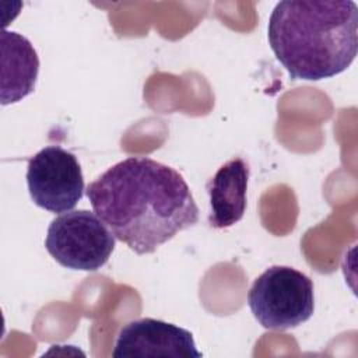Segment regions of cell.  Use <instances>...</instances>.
I'll return each instance as SVG.
<instances>
[{"instance_id":"obj_2","label":"cell","mask_w":358,"mask_h":358,"mask_svg":"<svg viewBox=\"0 0 358 358\" xmlns=\"http://www.w3.org/2000/svg\"><path fill=\"white\" fill-rule=\"evenodd\" d=\"M351 0H284L268 18L270 48L291 80L319 81L345 71L358 49Z\"/></svg>"},{"instance_id":"obj_6","label":"cell","mask_w":358,"mask_h":358,"mask_svg":"<svg viewBox=\"0 0 358 358\" xmlns=\"http://www.w3.org/2000/svg\"><path fill=\"white\" fill-rule=\"evenodd\" d=\"M112 357L200 358L201 352L189 330L164 320L144 317L131 320L120 329Z\"/></svg>"},{"instance_id":"obj_4","label":"cell","mask_w":358,"mask_h":358,"mask_svg":"<svg viewBox=\"0 0 358 358\" xmlns=\"http://www.w3.org/2000/svg\"><path fill=\"white\" fill-rule=\"evenodd\" d=\"M115 242V235L95 213L74 210L50 221L45 248L63 267L96 271L109 260Z\"/></svg>"},{"instance_id":"obj_3","label":"cell","mask_w":358,"mask_h":358,"mask_svg":"<svg viewBox=\"0 0 358 358\" xmlns=\"http://www.w3.org/2000/svg\"><path fill=\"white\" fill-rule=\"evenodd\" d=\"M248 305L267 330L284 331L296 327L313 315V282L292 267L271 266L253 281Z\"/></svg>"},{"instance_id":"obj_8","label":"cell","mask_w":358,"mask_h":358,"mask_svg":"<svg viewBox=\"0 0 358 358\" xmlns=\"http://www.w3.org/2000/svg\"><path fill=\"white\" fill-rule=\"evenodd\" d=\"M1 43V105L21 101L35 90L39 57L32 43L18 32L3 31Z\"/></svg>"},{"instance_id":"obj_1","label":"cell","mask_w":358,"mask_h":358,"mask_svg":"<svg viewBox=\"0 0 358 358\" xmlns=\"http://www.w3.org/2000/svg\"><path fill=\"white\" fill-rule=\"evenodd\" d=\"M85 194L116 239L137 255L154 253L199 221L183 176L148 157H129L91 182Z\"/></svg>"},{"instance_id":"obj_7","label":"cell","mask_w":358,"mask_h":358,"mask_svg":"<svg viewBox=\"0 0 358 358\" xmlns=\"http://www.w3.org/2000/svg\"><path fill=\"white\" fill-rule=\"evenodd\" d=\"M249 165L242 158L224 164L207 183L210 196L208 224L224 229L242 220L246 210Z\"/></svg>"},{"instance_id":"obj_5","label":"cell","mask_w":358,"mask_h":358,"mask_svg":"<svg viewBox=\"0 0 358 358\" xmlns=\"http://www.w3.org/2000/svg\"><path fill=\"white\" fill-rule=\"evenodd\" d=\"M27 185L32 201L50 213L73 210L84 194L81 166L60 145H48L29 158Z\"/></svg>"}]
</instances>
